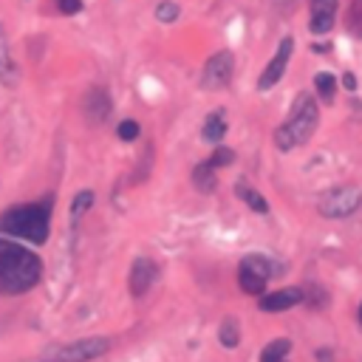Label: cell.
Listing matches in <instances>:
<instances>
[{"mask_svg":"<svg viewBox=\"0 0 362 362\" xmlns=\"http://www.w3.org/2000/svg\"><path fill=\"white\" fill-rule=\"evenodd\" d=\"M42 277V263L34 252L0 240V294L14 297L31 291Z\"/></svg>","mask_w":362,"mask_h":362,"instance_id":"obj_1","label":"cell"},{"mask_svg":"<svg viewBox=\"0 0 362 362\" xmlns=\"http://www.w3.org/2000/svg\"><path fill=\"white\" fill-rule=\"evenodd\" d=\"M51 209H54V198H42V201H34V204L8 206L6 212H0V232L40 246V243L48 240Z\"/></svg>","mask_w":362,"mask_h":362,"instance_id":"obj_2","label":"cell"},{"mask_svg":"<svg viewBox=\"0 0 362 362\" xmlns=\"http://www.w3.org/2000/svg\"><path fill=\"white\" fill-rule=\"evenodd\" d=\"M320 122V110H317V102L311 93H300L291 105V113L288 119L274 130V144L277 150H294L300 144H305L314 133Z\"/></svg>","mask_w":362,"mask_h":362,"instance_id":"obj_3","label":"cell"},{"mask_svg":"<svg viewBox=\"0 0 362 362\" xmlns=\"http://www.w3.org/2000/svg\"><path fill=\"white\" fill-rule=\"evenodd\" d=\"M272 274H274V266H272L269 257H263V255H246L240 260V269H238V286L246 294L263 297L266 294V283H269Z\"/></svg>","mask_w":362,"mask_h":362,"instance_id":"obj_4","label":"cell"},{"mask_svg":"<svg viewBox=\"0 0 362 362\" xmlns=\"http://www.w3.org/2000/svg\"><path fill=\"white\" fill-rule=\"evenodd\" d=\"M359 204H362V192L356 187L345 184V187H334V189L322 192L317 209L322 218H348L359 209Z\"/></svg>","mask_w":362,"mask_h":362,"instance_id":"obj_5","label":"cell"},{"mask_svg":"<svg viewBox=\"0 0 362 362\" xmlns=\"http://www.w3.org/2000/svg\"><path fill=\"white\" fill-rule=\"evenodd\" d=\"M110 351V339L107 337H85V339H74L62 348L54 351L57 362H90L102 354Z\"/></svg>","mask_w":362,"mask_h":362,"instance_id":"obj_6","label":"cell"},{"mask_svg":"<svg viewBox=\"0 0 362 362\" xmlns=\"http://www.w3.org/2000/svg\"><path fill=\"white\" fill-rule=\"evenodd\" d=\"M235 74V57L229 51H215L206 62H204V71H201V88L204 90H221L229 85Z\"/></svg>","mask_w":362,"mask_h":362,"instance_id":"obj_7","label":"cell"},{"mask_svg":"<svg viewBox=\"0 0 362 362\" xmlns=\"http://www.w3.org/2000/svg\"><path fill=\"white\" fill-rule=\"evenodd\" d=\"M156 280H158V266H156L150 257H136V260L130 263L127 288H130L133 297H144Z\"/></svg>","mask_w":362,"mask_h":362,"instance_id":"obj_8","label":"cell"},{"mask_svg":"<svg viewBox=\"0 0 362 362\" xmlns=\"http://www.w3.org/2000/svg\"><path fill=\"white\" fill-rule=\"evenodd\" d=\"M291 48H294V40H291V37L280 40L274 57L269 59V65L263 68V74H260V79H257V88H260V90H269V88H274V85L280 82V76H283V71H286V65H288Z\"/></svg>","mask_w":362,"mask_h":362,"instance_id":"obj_9","label":"cell"},{"mask_svg":"<svg viewBox=\"0 0 362 362\" xmlns=\"http://www.w3.org/2000/svg\"><path fill=\"white\" fill-rule=\"evenodd\" d=\"M82 113H85V122L88 124H102L107 122V116L113 113V102H110V93L105 88H90L82 99Z\"/></svg>","mask_w":362,"mask_h":362,"instance_id":"obj_10","label":"cell"},{"mask_svg":"<svg viewBox=\"0 0 362 362\" xmlns=\"http://www.w3.org/2000/svg\"><path fill=\"white\" fill-rule=\"evenodd\" d=\"M337 6H339L337 0H311V3H308V14H311L308 28H311L314 34L331 31L334 17H337Z\"/></svg>","mask_w":362,"mask_h":362,"instance_id":"obj_11","label":"cell"},{"mask_svg":"<svg viewBox=\"0 0 362 362\" xmlns=\"http://www.w3.org/2000/svg\"><path fill=\"white\" fill-rule=\"evenodd\" d=\"M303 300H305L303 288L288 286V288H277V291L263 294V297H260V308H263V311H286V308H291V305H297V303H303Z\"/></svg>","mask_w":362,"mask_h":362,"instance_id":"obj_12","label":"cell"},{"mask_svg":"<svg viewBox=\"0 0 362 362\" xmlns=\"http://www.w3.org/2000/svg\"><path fill=\"white\" fill-rule=\"evenodd\" d=\"M17 79H20V68H17L14 57H11L8 34H6V28L0 25V82H3L6 88H14Z\"/></svg>","mask_w":362,"mask_h":362,"instance_id":"obj_13","label":"cell"},{"mask_svg":"<svg viewBox=\"0 0 362 362\" xmlns=\"http://www.w3.org/2000/svg\"><path fill=\"white\" fill-rule=\"evenodd\" d=\"M201 136H204L206 141H221V139L226 136V110H212V113L204 119Z\"/></svg>","mask_w":362,"mask_h":362,"instance_id":"obj_14","label":"cell"},{"mask_svg":"<svg viewBox=\"0 0 362 362\" xmlns=\"http://www.w3.org/2000/svg\"><path fill=\"white\" fill-rule=\"evenodd\" d=\"M192 187H195L198 192H212V189L218 187L215 167H212L209 161H204V164H198V167L192 170Z\"/></svg>","mask_w":362,"mask_h":362,"instance_id":"obj_15","label":"cell"},{"mask_svg":"<svg viewBox=\"0 0 362 362\" xmlns=\"http://www.w3.org/2000/svg\"><path fill=\"white\" fill-rule=\"evenodd\" d=\"M235 195L249 206V209H255V212H260V215H266L269 212V204H266V198L257 192V189H252V187H246L243 181H238L235 184Z\"/></svg>","mask_w":362,"mask_h":362,"instance_id":"obj_16","label":"cell"},{"mask_svg":"<svg viewBox=\"0 0 362 362\" xmlns=\"http://www.w3.org/2000/svg\"><path fill=\"white\" fill-rule=\"evenodd\" d=\"M288 351H291V342H288L286 337H277V339H272V342L260 351V362H286Z\"/></svg>","mask_w":362,"mask_h":362,"instance_id":"obj_17","label":"cell"},{"mask_svg":"<svg viewBox=\"0 0 362 362\" xmlns=\"http://www.w3.org/2000/svg\"><path fill=\"white\" fill-rule=\"evenodd\" d=\"M218 339L223 348H235L240 342V328H238V320L235 317H226L221 322V331H218Z\"/></svg>","mask_w":362,"mask_h":362,"instance_id":"obj_18","label":"cell"},{"mask_svg":"<svg viewBox=\"0 0 362 362\" xmlns=\"http://www.w3.org/2000/svg\"><path fill=\"white\" fill-rule=\"evenodd\" d=\"M314 88H317V93H320V99L322 102H334V96H337V79L331 76V74H317L314 76Z\"/></svg>","mask_w":362,"mask_h":362,"instance_id":"obj_19","label":"cell"},{"mask_svg":"<svg viewBox=\"0 0 362 362\" xmlns=\"http://www.w3.org/2000/svg\"><path fill=\"white\" fill-rule=\"evenodd\" d=\"M345 25L354 37L362 40V0H351L348 6V14H345Z\"/></svg>","mask_w":362,"mask_h":362,"instance_id":"obj_20","label":"cell"},{"mask_svg":"<svg viewBox=\"0 0 362 362\" xmlns=\"http://www.w3.org/2000/svg\"><path fill=\"white\" fill-rule=\"evenodd\" d=\"M90 206H93V192H90V189H79V192L74 195V201H71V218L79 221Z\"/></svg>","mask_w":362,"mask_h":362,"instance_id":"obj_21","label":"cell"},{"mask_svg":"<svg viewBox=\"0 0 362 362\" xmlns=\"http://www.w3.org/2000/svg\"><path fill=\"white\" fill-rule=\"evenodd\" d=\"M178 14H181V8H178L175 0H161V3L156 6V17H158V23H175Z\"/></svg>","mask_w":362,"mask_h":362,"instance_id":"obj_22","label":"cell"},{"mask_svg":"<svg viewBox=\"0 0 362 362\" xmlns=\"http://www.w3.org/2000/svg\"><path fill=\"white\" fill-rule=\"evenodd\" d=\"M139 133H141V127H139L136 119H124V122H119V127H116V136H119L122 141H136Z\"/></svg>","mask_w":362,"mask_h":362,"instance_id":"obj_23","label":"cell"},{"mask_svg":"<svg viewBox=\"0 0 362 362\" xmlns=\"http://www.w3.org/2000/svg\"><path fill=\"white\" fill-rule=\"evenodd\" d=\"M206 161H209L215 170H218V167H229V164L235 161V150H229V147H218Z\"/></svg>","mask_w":362,"mask_h":362,"instance_id":"obj_24","label":"cell"},{"mask_svg":"<svg viewBox=\"0 0 362 362\" xmlns=\"http://www.w3.org/2000/svg\"><path fill=\"white\" fill-rule=\"evenodd\" d=\"M303 294H305V303H311V305H322L328 300V294L322 288H317V286H305Z\"/></svg>","mask_w":362,"mask_h":362,"instance_id":"obj_25","label":"cell"},{"mask_svg":"<svg viewBox=\"0 0 362 362\" xmlns=\"http://www.w3.org/2000/svg\"><path fill=\"white\" fill-rule=\"evenodd\" d=\"M57 8L62 14H76V11H82V0H57Z\"/></svg>","mask_w":362,"mask_h":362,"instance_id":"obj_26","label":"cell"},{"mask_svg":"<svg viewBox=\"0 0 362 362\" xmlns=\"http://www.w3.org/2000/svg\"><path fill=\"white\" fill-rule=\"evenodd\" d=\"M342 85H345L348 90H356V76H354V74H345V76H342Z\"/></svg>","mask_w":362,"mask_h":362,"instance_id":"obj_27","label":"cell"},{"mask_svg":"<svg viewBox=\"0 0 362 362\" xmlns=\"http://www.w3.org/2000/svg\"><path fill=\"white\" fill-rule=\"evenodd\" d=\"M317 356H320L322 362H331V351H317Z\"/></svg>","mask_w":362,"mask_h":362,"instance_id":"obj_28","label":"cell"},{"mask_svg":"<svg viewBox=\"0 0 362 362\" xmlns=\"http://www.w3.org/2000/svg\"><path fill=\"white\" fill-rule=\"evenodd\" d=\"M359 322H362V303H359Z\"/></svg>","mask_w":362,"mask_h":362,"instance_id":"obj_29","label":"cell"}]
</instances>
